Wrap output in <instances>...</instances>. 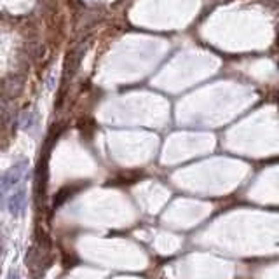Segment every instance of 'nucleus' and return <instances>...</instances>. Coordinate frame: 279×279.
Listing matches in <instances>:
<instances>
[{
    "mask_svg": "<svg viewBox=\"0 0 279 279\" xmlns=\"http://www.w3.org/2000/svg\"><path fill=\"white\" fill-rule=\"evenodd\" d=\"M27 169H28V161L27 159H21V161L16 162L14 166H11V168L4 173V176L0 178V197L7 190L14 188L19 182L23 180V176L27 175Z\"/></svg>",
    "mask_w": 279,
    "mask_h": 279,
    "instance_id": "f257e3e1",
    "label": "nucleus"
},
{
    "mask_svg": "<svg viewBox=\"0 0 279 279\" xmlns=\"http://www.w3.org/2000/svg\"><path fill=\"white\" fill-rule=\"evenodd\" d=\"M27 208V190L23 187H19L18 190H14L7 199V210L12 217H21Z\"/></svg>",
    "mask_w": 279,
    "mask_h": 279,
    "instance_id": "f03ea898",
    "label": "nucleus"
},
{
    "mask_svg": "<svg viewBox=\"0 0 279 279\" xmlns=\"http://www.w3.org/2000/svg\"><path fill=\"white\" fill-rule=\"evenodd\" d=\"M73 192H75V187H65V188H62V190H60L56 195H54V199H53V208L63 206V203H66V201H68V197H72Z\"/></svg>",
    "mask_w": 279,
    "mask_h": 279,
    "instance_id": "7ed1b4c3",
    "label": "nucleus"
},
{
    "mask_svg": "<svg viewBox=\"0 0 279 279\" xmlns=\"http://www.w3.org/2000/svg\"><path fill=\"white\" fill-rule=\"evenodd\" d=\"M9 279H19V274L16 271H12L11 274H9Z\"/></svg>",
    "mask_w": 279,
    "mask_h": 279,
    "instance_id": "20e7f679",
    "label": "nucleus"
},
{
    "mask_svg": "<svg viewBox=\"0 0 279 279\" xmlns=\"http://www.w3.org/2000/svg\"><path fill=\"white\" fill-rule=\"evenodd\" d=\"M0 255H2V243H0Z\"/></svg>",
    "mask_w": 279,
    "mask_h": 279,
    "instance_id": "39448f33",
    "label": "nucleus"
}]
</instances>
